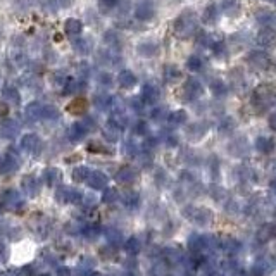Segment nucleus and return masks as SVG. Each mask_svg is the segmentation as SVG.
Returning <instances> with one entry per match:
<instances>
[{"instance_id":"nucleus-1","label":"nucleus","mask_w":276,"mask_h":276,"mask_svg":"<svg viewBox=\"0 0 276 276\" xmlns=\"http://www.w3.org/2000/svg\"><path fill=\"white\" fill-rule=\"evenodd\" d=\"M199 26V21H197V14H195L192 9H185L183 12H179L178 18L174 19L173 23V31L178 38L187 40L190 36L195 35Z\"/></svg>"},{"instance_id":"nucleus-2","label":"nucleus","mask_w":276,"mask_h":276,"mask_svg":"<svg viewBox=\"0 0 276 276\" xmlns=\"http://www.w3.org/2000/svg\"><path fill=\"white\" fill-rule=\"evenodd\" d=\"M245 61L250 68H254L257 71H266V69H269V66H271V57L267 56L266 52H262V50H252V52H249Z\"/></svg>"},{"instance_id":"nucleus-3","label":"nucleus","mask_w":276,"mask_h":276,"mask_svg":"<svg viewBox=\"0 0 276 276\" xmlns=\"http://www.w3.org/2000/svg\"><path fill=\"white\" fill-rule=\"evenodd\" d=\"M156 4H154V0H142V2L136 4L135 7V19L136 21H152L156 18Z\"/></svg>"},{"instance_id":"nucleus-4","label":"nucleus","mask_w":276,"mask_h":276,"mask_svg":"<svg viewBox=\"0 0 276 276\" xmlns=\"http://www.w3.org/2000/svg\"><path fill=\"white\" fill-rule=\"evenodd\" d=\"M274 94L271 91L267 86H259V88L254 91V95H252V100H254V104L256 106H259L261 109H267L271 106V104L274 102Z\"/></svg>"},{"instance_id":"nucleus-5","label":"nucleus","mask_w":276,"mask_h":276,"mask_svg":"<svg viewBox=\"0 0 276 276\" xmlns=\"http://www.w3.org/2000/svg\"><path fill=\"white\" fill-rule=\"evenodd\" d=\"M202 85H200L199 79L195 78H188L185 81V85H183V97H185L187 102H192V100L199 99L200 95H202Z\"/></svg>"},{"instance_id":"nucleus-6","label":"nucleus","mask_w":276,"mask_h":276,"mask_svg":"<svg viewBox=\"0 0 276 276\" xmlns=\"http://www.w3.org/2000/svg\"><path fill=\"white\" fill-rule=\"evenodd\" d=\"M129 0H97V7L102 14H109L114 9H119L121 12H126L129 9Z\"/></svg>"},{"instance_id":"nucleus-7","label":"nucleus","mask_w":276,"mask_h":276,"mask_svg":"<svg viewBox=\"0 0 276 276\" xmlns=\"http://www.w3.org/2000/svg\"><path fill=\"white\" fill-rule=\"evenodd\" d=\"M159 50H161V47H159V43L156 40H142L140 43L136 45V52L140 54L142 57H156L159 54Z\"/></svg>"},{"instance_id":"nucleus-8","label":"nucleus","mask_w":276,"mask_h":276,"mask_svg":"<svg viewBox=\"0 0 276 276\" xmlns=\"http://www.w3.org/2000/svg\"><path fill=\"white\" fill-rule=\"evenodd\" d=\"M257 43L264 49H276V30H273V28H262L257 35Z\"/></svg>"},{"instance_id":"nucleus-9","label":"nucleus","mask_w":276,"mask_h":276,"mask_svg":"<svg viewBox=\"0 0 276 276\" xmlns=\"http://www.w3.org/2000/svg\"><path fill=\"white\" fill-rule=\"evenodd\" d=\"M136 83H138V78L131 69H121L118 73V85L121 88L129 90V88H133Z\"/></svg>"},{"instance_id":"nucleus-10","label":"nucleus","mask_w":276,"mask_h":276,"mask_svg":"<svg viewBox=\"0 0 276 276\" xmlns=\"http://www.w3.org/2000/svg\"><path fill=\"white\" fill-rule=\"evenodd\" d=\"M102 40H104V43H106L107 47L112 49V50H121V49H123V43H124L121 33L114 31V30H109V31L104 33V38Z\"/></svg>"},{"instance_id":"nucleus-11","label":"nucleus","mask_w":276,"mask_h":276,"mask_svg":"<svg viewBox=\"0 0 276 276\" xmlns=\"http://www.w3.org/2000/svg\"><path fill=\"white\" fill-rule=\"evenodd\" d=\"M73 50L78 56H90L91 50H94V40L78 36V38H74L73 41Z\"/></svg>"},{"instance_id":"nucleus-12","label":"nucleus","mask_w":276,"mask_h":276,"mask_svg":"<svg viewBox=\"0 0 276 276\" xmlns=\"http://www.w3.org/2000/svg\"><path fill=\"white\" fill-rule=\"evenodd\" d=\"M83 28H85L83 26V23L76 18H69V19H66V23H64V33L68 36H71V38H78V36H81Z\"/></svg>"},{"instance_id":"nucleus-13","label":"nucleus","mask_w":276,"mask_h":276,"mask_svg":"<svg viewBox=\"0 0 276 276\" xmlns=\"http://www.w3.org/2000/svg\"><path fill=\"white\" fill-rule=\"evenodd\" d=\"M256 19H257V23L262 24L264 28H273V30L276 28V14H274L273 11H269V9L257 11Z\"/></svg>"},{"instance_id":"nucleus-14","label":"nucleus","mask_w":276,"mask_h":276,"mask_svg":"<svg viewBox=\"0 0 276 276\" xmlns=\"http://www.w3.org/2000/svg\"><path fill=\"white\" fill-rule=\"evenodd\" d=\"M217 19H219V6L209 4L202 12V23L207 24V26H212V24L217 23Z\"/></svg>"},{"instance_id":"nucleus-15","label":"nucleus","mask_w":276,"mask_h":276,"mask_svg":"<svg viewBox=\"0 0 276 276\" xmlns=\"http://www.w3.org/2000/svg\"><path fill=\"white\" fill-rule=\"evenodd\" d=\"M159 88L154 83H145L144 85V88H142V99H144V102H147V104H154L156 100L159 99Z\"/></svg>"},{"instance_id":"nucleus-16","label":"nucleus","mask_w":276,"mask_h":276,"mask_svg":"<svg viewBox=\"0 0 276 276\" xmlns=\"http://www.w3.org/2000/svg\"><path fill=\"white\" fill-rule=\"evenodd\" d=\"M219 11L226 16H235L240 11V4H238V0H221Z\"/></svg>"},{"instance_id":"nucleus-17","label":"nucleus","mask_w":276,"mask_h":276,"mask_svg":"<svg viewBox=\"0 0 276 276\" xmlns=\"http://www.w3.org/2000/svg\"><path fill=\"white\" fill-rule=\"evenodd\" d=\"M2 95H4V99L7 100V102H11V104H14V106H18L19 104V91L14 88V86H6V88L2 90Z\"/></svg>"},{"instance_id":"nucleus-18","label":"nucleus","mask_w":276,"mask_h":276,"mask_svg":"<svg viewBox=\"0 0 276 276\" xmlns=\"http://www.w3.org/2000/svg\"><path fill=\"white\" fill-rule=\"evenodd\" d=\"M179 78H181V73H179V69L176 68V66H173V64L164 66V79L166 81L173 83Z\"/></svg>"},{"instance_id":"nucleus-19","label":"nucleus","mask_w":276,"mask_h":276,"mask_svg":"<svg viewBox=\"0 0 276 276\" xmlns=\"http://www.w3.org/2000/svg\"><path fill=\"white\" fill-rule=\"evenodd\" d=\"M256 147H257L259 152H264V154H267V152H271V150L274 149V142L271 140V138H266V136H259V138H257V144H256Z\"/></svg>"},{"instance_id":"nucleus-20","label":"nucleus","mask_w":276,"mask_h":276,"mask_svg":"<svg viewBox=\"0 0 276 276\" xmlns=\"http://www.w3.org/2000/svg\"><path fill=\"white\" fill-rule=\"evenodd\" d=\"M187 68L190 69L192 73H199V71L204 68L202 57H199V56H190V57H188V61H187Z\"/></svg>"},{"instance_id":"nucleus-21","label":"nucleus","mask_w":276,"mask_h":276,"mask_svg":"<svg viewBox=\"0 0 276 276\" xmlns=\"http://www.w3.org/2000/svg\"><path fill=\"white\" fill-rule=\"evenodd\" d=\"M211 91L216 97H224V95L228 94V86L224 85L221 79H214V81L211 83Z\"/></svg>"},{"instance_id":"nucleus-22","label":"nucleus","mask_w":276,"mask_h":276,"mask_svg":"<svg viewBox=\"0 0 276 276\" xmlns=\"http://www.w3.org/2000/svg\"><path fill=\"white\" fill-rule=\"evenodd\" d=\"M212 50V54H214L216 57H224L226 56V45H224V41H221V40H217L214 45L211 47Z\"/></svg>"},{"instance_id":"nucleus-23","label":"nucleus","mask_w":276,"mask_h":276,"mask_svg":"<svg viewBox=\"0 0 276 276\" xmlns=\"http://www.w3.org/2000/svg\"><path fill=\"white\" fill-rule=\"evenodd\" d=\"M185 119H187V114L183 111H176V112H173V116H171V121H173V123H183Z\"/></svg>"},{"instance_id":"nucleus-24","label":"nucleus","mask_w":276,"mask_h":276,"mask_svg":"<svg viewBox=\"0 0 276 276\" xmlns=\"http://www.w3.org/2000/svg\"><path fill=\"white\" fill-rule=\"evenodd\" d=\"M99 78H100V83H107V86L111 85V81H112V76L109 73H106V71H104V73H99Z\"/></svg>"},{"instance_id":"nucleus-25","label":"nucleus","mask_w":276,"mask_h":276,"mask_svg":"<svg viewBox=\"0 0 276 276\" xmlns=\"http://www.w3.org/2000/svg\"><path fill=\"white\" fill-rule=\"evenodd\" d=\"M269 126L276 131V112H273V114H271V118H269Z\"/></svg>"},{"instance_id":"nucleus-26","label":"nucleus","mask_w":276,"mask_h":276,"mask_svg":"<svg viewBox=\"0 0 276 276\" xmlns=\"http://www.w3.org/2000/svg\"><path fill=\"white\" fill-rule=\"evenodd\" d=\"M274 2H276V0H274Z\"/></svg>"}]
</instances>
